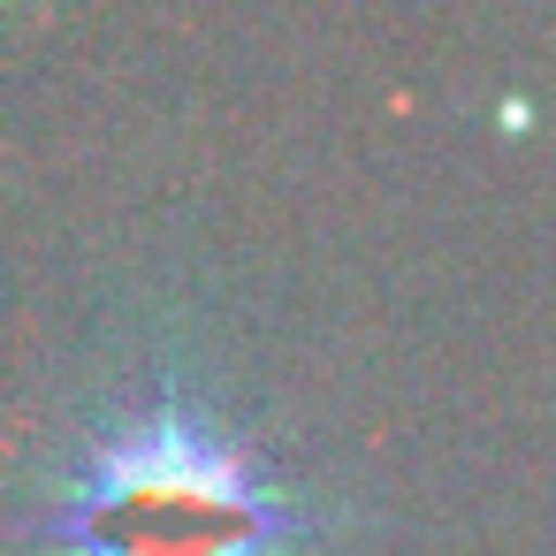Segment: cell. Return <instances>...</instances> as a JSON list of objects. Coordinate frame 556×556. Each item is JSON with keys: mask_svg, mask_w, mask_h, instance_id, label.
<instances>
[{"mask_svg": "<svg viewBox=\"0 0 556 556\" xmlns=\"http://www.w3.org/2000/svg\"><path fill=\"white\" fill-rule=\"evenodd\" d=\"M298 526L305 503L176 366L92 419L70 480L31 518L62 556H282Z\"/></svg>", "mask_w": 556, "mask_h": 556, "instance_id": "1", "label": "cell"}]
</instances>
